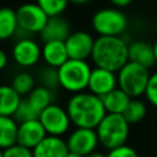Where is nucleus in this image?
<instances>
[{"mask_svg": "<svg viewBox=\"0 0 157 157\" xmlns=\"http://www.w3.org/2000/svg\"><path fill=\"white\" fill-rule=\"evenodd\" d=\"M65 108L72 125L76 128L96 129L107 114L102 98L90 91L74 93L69 98Z\"/></svg>", "mask_w": 157, "mask_h": 157, "instance_id": "f257e3e1", "label": "nucleus"}, {"mask_svg": "<svg viewBox=\"0 0 157 157\" xmlns=\"http://www.w3.org/2000/svg\"><path fill=\"white\" fill-rule=\"evenodd\" d=\"M91 59L96 66L118 72L129 61V44L120 36H98Z\"/></svg>", "mask_w": 157, "mask_h": 157, "instance_id": "f03ea898", "label": "nucleus"}, {"mask_svg": "<svg viewBox=\"0 0 157 157\" xmlns=\"http://www.w3.org/2000/svg\"><path fill=\"white\" fill-rule=\"evenodd\" d=\"M99 145L105 150H112L125 145L129 137L130 124L123 114L107 113L102 121L96 128Z\"/></svg>", "mask_w": 157, "mask_h": 157, "instance_id": "7ed1b4c3", "label": "nucleus"}, {"mask_svg": "<svg viewBox=\"0 0 157 157\" xmlns=\"http://www.w3.org/2000/svg\"><path fill=\"white\" fill-rule=\"evenodd\" d=\"M60 87L70 93H78L88 88L92 67L87 60L69 59L59 69Z\"/></svg>", "mask_w": 157, "mask_h": 157, "instance_id": "20e7f679", "label": "nucleus"}, {"mask_svg": "<svg viewBox=\"0 0 157 157\" xmlns=\"http://www.w3.org/2000/svg\"><path fill=\"white\" fill-rule=\"evenodd\" d=\"M118 87L125 91L131 98L145 94L151 72L148 67L134 61H128L118 72Z\"/></svg>", "mask_w": 157, "mask_h": 157, "instance_id": "39448f33", "label": "nucleus"}, {"mask_svg": "<svg viewBox=\"0 0 157 157\" xmlns=\"http://www.w3.org/2000/svg\"><path fill=\"white\" fill-rule=\"evenodd\" d=\"M128 17L118 7H103L92 16L91 25L98 36H121L128 28Z\"/></svg>", "mask_w": 157, "mask_h": 157, "instance_id": "423d86ee", "label": "nucleus"}, {"mask_svg": "<svg viewBox=\"0 0 157 157\" xmlns=\"http://www.w3.org/2000/svg\"><path fill=\"white\" fill-rule=\"evenodd\" d=\"M16 12L20 31L28 34L40 33L49 20L48 13L37 2H25L17 7Z\"/></svg>", "mask_w": 157, "mask_h": 157, "instance_id": "0eeeda50", "label": "nucleus"}, {"mask_svg": "<svg viewBox=\"0 0 157 157\" xmlns=\"http://www.w3.org/2000/svg\"><path fill=\"white\" fill-rule=\"evenodd\" d=\"M38 119L44 126L47 134L53 136L65 135L72 124L66 108H63L55 103H52L45 109H43Z\"/></svg>", "mask_w": 157, "mask_h": 157, "instance_id": "6e6552de", "label": "nucleus"}, {"mask_svg": "<svg viewBox=\"0 0 157 157\" xmlns=\"http://www.w3.org/2000/svg\"><path fill=\"white\" fill-rule=\"evenodd\" d=\"M66 144L70 152L87 156L94 151L99 145L96 129L91 128H75L66 137Z\"/></svg>", "mask_w": 157, "mask_h": 157, "instance_id": "1a4fd4ad", "label": "nucleus"}, {"mask_svg": "<svg viewBox=\"0 0 157 157\" xmlns=\"http://www.w3.org/2000/svg\"><path fill=\"white\" fill-rule=\"evenodd\" d=\"M42 58V47L29 38H20L12 47V59L22 67H31L36 65Z\"/></svg>", "mask_w": 157, "mask_h": 157, "instance_id": "9d476101", "label": "nucleus"}, {"mask_svg": "<svg viewBox=\"0 0 157 157\" xmlns=\"http://www.w3.org/2000/svg\"><path fill=\"white\" fill-rule=\"evenodd\" d=\"M96 39L86 31L71 32V34L65 40L67 54L70 59L87 60L92 56L93 47Z\"/></svg>", "mask_w": 157, "mask_h": 157, "instance_id": "9b49d317", "label": "nucleus"}, {"mask_svg": "<svg viewBox=\"0 0 157 157\" xmlns=\"http://www.w3.org/2000/svg\"><path fill=\"white\" fill-rule=\"evenodd\" d=\"M118 87V76L117 72L103 69V67H93L90 76L88 91L94 93L98 97H103L109 93L114 88Z\"/></svg>", "mask_w": 157, "mask_h": 157, "instance_id": "f8f14e48", "label": "nucleus"}, {"mask_svg": "<svg viewBox=\"0 0 157 157\" xmlns=\"http://www.w3.org/2000/svg\"><path fill=\"white\" fill-rule=\"evenodd\" d=\"M47 135L48 134L39 119H33L20 123L17 142L33 150Z\"/></svg>", "mask_w": 157, "mask_h": 157, "instance_id": "ddd939ff", "label": "nucleus"}, {"mask_svg": "<svg viewBox=\"0 0 157 157\" xmlns=\"http://www.w3.org/2000/svg\"><path fill=\"white\" fill-rule=\"evenodd\" d=\"M69 147L63 136L47 135L34 148L33 157H66Z\"/></svg>", "mask_w": 157, "mask_h": 157, "instance_id": "4468645a", "label": "nucleus"}, {"mask_svg": "<svg viewBox=\"0 0 157 157\" xmlns=\"http://www.w3.org/2000/svg\"><path fill=\"white\" fill-rule=\"evenodd\" d=\"M71 34L69 22L60 16H52L49 17L47 25L44 26L43 31L39 33L40 39L43 43L50 40H63L65 42L67 37Z\"/></svg>", "mask_w": 157, "mask_h": 157, "instance_id": "2eb2a0df", "label": "nucleus"}, {"mask_svg": "<svg viewBox=\"0 0 157 157\" xmlns=\"http://www.w3.org/2000/svg\"><path fill=\"white\" fill-rule=\"evenodd\" d=\"M42 59L44 60L45 65L59 69L63 64H65L70 59L65 42L63 40L45 42L42 47Z\"/></svg>", "mask_w": 157, "mask_h": 157, "instance_id": "dca6fc26", "label": "nucleus"}, {"mask_svg": "<svg viewBox=\"0 0 157 157\" xmlns=\"http://www.w3.org/2000/svg\"><path fill=\"white\" fill-rule=\"evenodd\" d=\"M129 61L137 63L146 67H151L156 63L153 45L144 40H136L129 44Z\"/></svg>", "mask_w": 157, "mask_h": 157, "instance_id": "f3484780", "label": "nucleus"}, {"mask_svg": "<svg viewBox=\"0 0 157 157\" xmlns=\"http://www.w3.org/2000/svg\"><path fill=\"white\" fill-rule=\"evenodd\" d=\"M21 102L22 96L11 85H2L0 87V115L13 117Z\"/></svg>", "mask_w": 157, "mask_h": 157, "instance_id": "a211bd4d", "label": "nucleus"}, {"mask_svg": "<svg viewBox=\"0 0 157 157\" xmlns=\"http://www.w3.org/2000/svg\"><path fill=\"white\" fill-rule=\"evenodd\" d=\"M101 98L107 113H113V114H123L131 101V97L120 87L114 88L113 91H110L109 93L104 94Z\"/></svg>", "mask_w": 157, "mask_h": 157, "instance_id": "6ab92c4d", "label": "nucleus"}, {"mask_svg": "<svg viewBox=\"0 0 157 157\" xmlns=\"http://www.w3.org/2000/svg\"><path fill=\"white\" fill-rule=\"evenodd\" d=\"M20 123L13 117L0 115V146L1 148L10 147L17 144Z\"/></svg>", "mask_w": 157, "mask_h": 157, "instance_id": "aec40b11", "label": "nucleus"}, {"mask_svg": "<svg viewBox=\"0 0 157 157\" xmlns=\"http://www.w3.org/2000/svg\"><path fill=\"white\" fill-rule=\"evenodd\" d=\"M20 29L16 10L11 7H2L0 10V38L6 40L13 37Z\"/></svg>", "mask_w": 157, "mask_h": 157, "instance_id": "412c9836", "label": "nucleus"}, {"mask_svg": "<svg viewBox=\"0 0 157 157\" xmlns=\"http://www.w3.org/2000/svg\"><path fill=\"white\" fill-rule=\"evenodd\" d=\"M27 99L32 104V107L40 114V112L43 109H45L48 105H50L53 103V99H54L53 90H50L45 86L38 85L29 92V94L27 96Z\"/></svg>", "mask_w": 157, "mask_h": 157, "instance_id": "4be33fe9", "label": "nucleus"}, {"mask_svg": "<svg viewBox=\"0 0 157 157\" xmlns=\"http://www.w3.org/2000/svg\"><path fill=\"white\" fill-rule=\"evenodd\" d=\"M146 113H147L146 104L139 98H131L123 115L129 124H137L146 117Z\"/></svg>", "mask_w": 157, "mask_h": 157, "instance_id": "5701e85b", "label": "nucleus"}, {"mask_svg": "<svg viewBox=\"0 0 157 157\" xmlns=\"http://www.w3.org/2000/svg\"><path fill=\"white\" fill-rule=\"evenodd\" d=\"M11 86L21 94V96H28L29 92L36 87L34 78L28 72H18L13 76Z\"/></svg>", "mask_w": 157, "mask_h": 157, "instance_id": "b1692460", "label": "nucleus"}, {"mask_svg": "<svg viewBox=\"0 0 157 157\" xmlns=\"http://www.w3.org/2000/svg\"><path fill=\"white\" fill-rule=\"evenodd\" d=\"M39 81L42 86H45L50 90H55L56 87L60 86L59 82V71L56 67L45 65L44 67H42V70L38 74Z\"/></svg>", "mask_w": 157, "mask_h": 157, "instance_id": "393cba45", "label": "nucleus"}, {"mask_svg": "<svg viewBox=\"0 0 157 157\" xmlns=\"http://www.w3.org/2000/svg\"><path fill=\"white\" fill-rule=\"evenodd\" d=\"M36 2L48 13L49 17H52V16H60L65 11L70 1L69 0H36Z\"/></svg>", "mask_w": 157, "mask_h": 157, "instance_id": "a878e982", "label": "nucleus"}, {"mask_svg": "<svg viewBox=\"0 0 157 157\" xmlns=\"http://www.w3.org/2000/svg\"><path fill=\"white\" fill-rule=\"evenodd\" d=\"M13 118H15L18 123H23V121L38 119V118H39V112H37V110L32 107V104L28 102V99L25 98V99H22L20 107L17 108L16 113L13 114Z\"/></svg>", "mask_w": 157, "mask_h": 157, "instance_id": "bb28decb", "label": "nucleus"}, {"mask_svg": "<svg viewBox=\"0 0 157 157\" xmlns=\"http://www.w3.org/2000/svg\"><path fill=\"white\" fill-rule=\"evenodd\" d=\"M1 157H33V150L17 142L10 147L2 148Z\"/></svg>", "mask_w": 157, "mask_h": 157, "instance_id": "cd10ccee", "label": "nucleus"}, {"mask_svg": "<svg viewBox=\"0 0 157 157\" xmlns=\"http://www.w3.org/2000/svg\"><path fill=\"white\" fill-rule=\"evenodd\" d=\"M107 157H140V156L134 147L125 144V145L118 146L115 148L108 150Z\"/></svg>", "mask_w": 157, "mask_h": 157, "instance_id": "c85d7f7f", "label": "nucleus"}, {"mask_svg": "<svg viewBox=\"0 0 157 157\" xmlns=\"http://www.w3.org/2000/svg\"><path fill=\"white\" fill-rule=\"evenodd\" d=\"M145 96H146L147 101L150 102V104L157 108V71L151 74Z\"/></svg>", "mask_w": 157, "mask_h": 157, "instance_id": "c756f323", "label": "nucleus"}, {"mask_svg": "<svg viewBox=\"0 0 157 157\" xmlns=\"http://www.w3.org/2000/svg\"><path fill=\"white\" fill-rule=\"evenodd\" d=\"M109 1L114 7H118V9L126 7L132 2V0H109Z\"/></svg>", "mask_w": 157, "mask_h": 157, "instance_id": "7c9ffc66", "label": "nucleus"}, {"mask_svg": "<svg viewBox=\"0 0 157 157\" xmlns=\"http://www.w3.org/2000/svg\"><path fill=\"white\" fill-rule=\"evenodd\" d=\"M9 58H7V54L4 52V50H1L0 52V69H5L6 67V65H7V60Z\"/></svg>", "mask_w": 157, "mask_h": 157, "instance_id": "2f4dec72", "label": "nucleus"}, {"mask_svg": "<svg viewBox=\"0 0 157 157\" xmlns=\"http://www.w3.org/2000/svg\"><path fill=\"white\" fill-rule=\"evenodd\" d=\"M85 157H107V155H104L102 152H98V151H94V152H92V153H90Z\"/></svg>", "mask_w": 157, "mask_h": 157, "instance_id": "473e14b6", "label": "nucleus"}, {"mask_svg": "<svg viewBox=\"0 0 157 157\" xmlns=\"http://www.w3.org/2000/svg\"><path fill=\"white\" fill-rule=\"evenodd\" d=\"M69 1L72 2V4H76V5H83V4L90 2L91 0H69Z\"/></svg>", "mask_w": 157, "mask_h": 157, "instance_id": "72a5a7b5", "label": "nucleus"}, {"mask_svg": "<svg viewBox=\"0 0 157 157\" xmlns=\"http://www.w3.org/2000/svg\"><path fill=\"white\" fill-rule=\"evenodd\" d=\"M66 157H83V156H81V155H78V153H75V152H70V151H69V153L66 155Z\"/></svg>", "mask_w": 157, "mask_h": 157, "instance_id": "f704fd0d", "label": "nucleus"}, {"mask_svg": "<svg viewBox=\"0 0 157 157\" xmlns=\"http://www.w3.org/2000/svg\"><path fill=\"white\" fill-rule=\"evenodd\" d=\"M153 45V52H155V58H156V63H157V40L152 44Z\"/></svg>", "mask_w": 157, "mask_h": 157, "instance_id": "c9c22d12", "label": "nucleus"}, {"mask_svg": "<svg viewBox=\"0 0 157 157\" xmlns=\"http://www.w3.org/2000/svg\"><path fill=\"white\" fill-rule=\"evenodd\" d=\"M155 31L157 33V17H156V21H155Z\"/></svg>", "mask_w": 157, "mask_h": 157, "instance_id": "e433bc0d", "label": "nucleus"}, {"mask_svg": "<svg viewBox=\"0 0 157 157\" xmlns=\"http://www.w3.org/2000/svg\"><path fill=\"white\" fill-rule=\"evenodd\" d=\"M156 157H157V151H156Z\"/></svg>", "mask_w": 157, "mask_h": 157, "instance_id": "4c0bfd02", "label": "nucleus"}]
</instances>
